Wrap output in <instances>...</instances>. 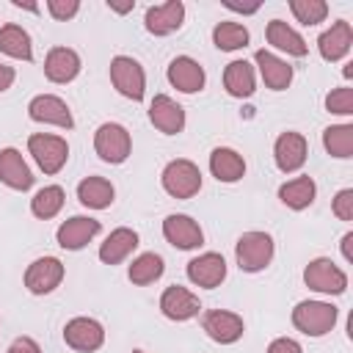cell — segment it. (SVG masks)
Returning <instances> with one entry per match:
<instances>
[{
    "label": "cell",
    "instance_id": "cell-17",
    "mask_svg": "<svg viewBox=\"0 0 353 353\" xmlns=\"http://www.w3.org/2000/svg\"><path fill=\"white\" fill-rule=\"evenodd\" d=\"M188 279L196 284V287H204V290H215L223 279H226V259L215 251H207V254H199L188 262Z\"/></svg>",
    "mask_w": 353,
    "mask_h": 353
},
{
    "label": "cell",
    "instance_id": "cell-33",
    "mask_svg": "<svg viewBox=\"0 0 353 353\" xmlns=\"http://www.w3.org/2000/svg\"><path fill=\"white\" fill-rule=\"evenodd\" d=\"M63 207V188L61 185H44L41 190H36V196L30 199V212L41 221H50L61 212Z\"/></svg>",
    "mask_w": 353,
    "mask_h": 353
},
{
    "label": "cell",
    "instance_id": "cell-16",
    "mask_svg": "<svg viewBox=\"0 0 353 353\" xmlns=\"http://www.w3.org/2000/svg\"><path fill=\"white\" fill-rule=\"evenodd\" d=\"M185 22V3L182 0H168L160 6H149L143 14V25L152 36H168L179 30Z\"/></svg>",
    "mask_w": 353,
    "mask_h": 353
},
{
    "label": "cell",
    "instance_id": "cell-5",
    "mask_svg": "<svg viewBox=\"0 0 353 353\" xmlns=\"http://www.w3.org/2000/svg\"><path fill=\"white\" fill-rule=\"evenodd\" d=\"M160 182H163V190L174 199H193L201 190V171L193 160L179 157L163 168Z\"/></svg>",
    "mask_w": 353,
    "mask_h": 353
},
{
    "label": "cell",
    "instance_id": "cell-14",
    "mask_svg": "<svg viewBox=\"0 0 353 353\" xmlns=\"http://www.w3.org/2000/svg\"><path fill=\"white\" fill-rule=\"evenodd\" d=\"M102 223L97 218H88V215H72L69 221H63L55 232V240L61 248L66 251H80L83 245H88L97 234H99Z\"/></svg>",
    "mask_w": 353,
    "mask_h": 353
},
{
    "label": "cell",
    "instance_id": "cell-45",
    "mask_svg": "<svg viewBox=\"0 0 353 353\" xmlns=\"http://www.w3.org/2000/svg\"><path fill=\"white\" fill-rule=\"evenodd\" d=\"M108 8H110V11H116V14H127V11H132V8H135V3H124V6H110V3H108Z\"/></svg>",
    "mask_w": 353,
    "mask_h": 353
},
{
    "label": "cell",
    "instance_id": "cell-38",
    "mask_svg": "<svg viewBox=\"0 0 353 353\" xmlns=\"http://www.w3.org/2000/svg\"><path fill=\"white\" fill-rule=\"evenodd\" d=\"M47 11H50L52 19L66 22L80 11V3L77 0H47Z\"/></svg>",
    "mask_w": 353,
    "mask_h": 353
},
{
    "label": "cell",
    "instance_id": "cell-44",
    "mask_svg": "<svg viewBox=\"0 0 353 353\" xmlns=\"http://www.w3.org/2000/svg\"><path fill=\"white\" fill-rule=\"evenodd\" d=\"M11 6H14V8H25V11H39V6H36V3H22V0H11Z\"/></svg>",
    "mask_w": 353,
    "mask_h": 353
},
{
    "label": "cell",
    "instance_id": "cell-26",
    "mask_svg": "<svg viewBox=\"0 0 353 353\" xmlns=\"http://www.w3.org/2000/svg\"><path fill=\"white\" fill-rule=\"evenodd\" d=\"M265 36H268V44H270V47H276V50H281V52H287V55L303 58V55L309 52V44L303 41V36H301L295 28H290L284 19H270Z\"/></svg>",
    "mask_w": 353,
    "mask_h": 353
},
{
    "label": "cell",
    "instance_id": "cell-24",
    "mask_svg": "<svg viewBox=\"0 0 353 353\" xmlns=\"http://www.w3.org/2000/svg\"><path fill=\"white\" fill-rule=\"evenodd\" d=\"M135 248H138V232L130 229V226H119V229H113V232L105 237V243L99 245V259H102L105 265H119V262H124Z\"/></svg>",
    "mask_w": 353,
    "mask_h": 353
},
{
    "label": "cell",
    "instance_id": "cell-28",
    "mask_svg": "<svg viewBox=\"0 0 353 353\" xmlns=\"http://www.w3.org/2000/svg\"><path fill=\"white\" fill-rule=\"evenodd\" d=\"M113 196H116V188L105 176H85V179L77 182V199L88 210H105V207H110L113 204Z\"/></svg>",
    "mask_w": 353,
    "mask_h": 353
},
{
    "label": "cell",
    "instance_id": "cell-19",
    "mask_svg": "<svg viewBox=\"0 0 353 353\" xmlns=\"http://www.w3.org/2000/svg\"><path fill=\"white\" fill-rule=\"evenodd\" d=\"M149 121L163 132V135H179L185 130V108L176 105L171 97L157 94L149 102Z\"/></svg>",
    "mask_w": 353,
    "mask_h": 353
},
{
    "label": "cell",
    "instance_id": "cell-12",
    "mask_svg": "<svg viewBox=\"0 0 353 353\" xmlns=\"http://www.w3.org/2000/svg\"><path fill=\"white\" fill-rule=\"evenodd\" d=\"M201 328H204V334H207L212 342H218V345H232V342H237V339L243 336L245 323H243L240 314H234V312H229V309H210V312L204 314V320H201Z\"/></svg>",
    "mask_w": 353,
    "mask_h": 353
},
{
    "label": "cell",
    "instance_id": "cell-46",
    "mask_svg": "<svg viewBox=\"0 0 353 353\" xmlns=\"http://www.w3.org/2000/svg\"><path fill=\"white\" fill-rule=\"evenodd\" d=\"M132 353H146V350H132Z\"/></svg>",
    "mask_w": 353,
    "mask_h": 353
},
{
    "label": "cell",
    "instance_id": "cell-1",
    "mask_svg": "<svg viewBox=\"0 0 353 353\" xmlns=\"http://www.w3.org/2000/svg\"><path fill=\"white\" fill-rule=\"evenodd\" d=\"M273 254H276V245L268 232H245V234H240V240L234 245V259L243 273L265 270L270 265Z\"/></svg>",
    "mask_w": 353,
    "mask_h": 353
},
{
    "label": "cell",
    "instance_id": "cell-42",
    "mask_svg": "<svg viewBox=\"0 0 353 353\" xmlns=\"http://www.w3.org/2000/svg\"><path fill=\"white\" fill-rule=\"evenodd\" d=\"M350 243H353V232H347V234L342 237V243H339V245H342V256H345L347 262H353V248H350Z\"/></svg>",
    "mask_w": 353,
    "mask_h": 353
},
{
    "label": "cell",
    "instance_id": "cell-39",
    "mask_svg": "<svg viewBox=\"0 0 353 353\" xmlns=\"http://www.w3.org/2000/svg\"><path fill=\"white\" fill-rule=\"evenodd\" d=\"M268 353H303V347H301V342H295L290 336H279L268 345Z\"/></svg>",
    "mask_w": 353,
    "mask_h": 353
},
{
    "label": "cell",
    "instance_id": "cell-36",
    "mask_svg": "<svg viewBox=\"0 0 353 353\" xmlns=\"http://www.w3.org/2000/svg\"><path fill=\"white\" fill-rule=\"evenodd\" d=\"M325 110L328 113H339V116H350L353 113V88L350 85L331 88L325 94Z\"/></svg>",
    "mask_w": 353,
    "mask_h": 353
},
{
    "label": "cell",
    "instance_id": "cell-4",
    "mask_svg": "<svg viewBox=\"0 0 353 353\" xmlns=\"http://www.w3.org/2000/svg\"><path fill=\"white\" fill-rule=\"evenodd\" d=\"M28 152L33 154L36 165L44 171V174H58L66 160H69V143L66 138L61 135H52V132H33L28 138Z\"/></svg>",
    "mask_w": 353,
    "mask_h": 353
},
{
    "label": "cell",
    "instance_id": "cell-2",
    "mask_svg": "<svg viewBox=\"0 0 353 353\" xmlns=\"http://www.w3.org/2000/svg\"><path fill=\"white\" fill-rule=\"evenodd\" d=\"M336 306L325 301H301L292 309V325L306 336H325L336 325Z\"/></svg>",
    "mask_w": 353,
    "mask_h": 353
},
{
    "label": "cell",
    "instance_id": "cell-21",
    "mask_svg": "<svg viewBox=\"0 0 353 353\" xmlns=\"http://www.w3.org/2000/svg\"><path fill=\"white\" fill-rule=\"evenodd\" d=\"M44 74L50 83H72L80 74V55L72 47H52L44 58Z\"/></svg>",
    "mask_w": 353,
    "mask_h": 353
},
{
    "label": "cell",
    "instance_id": "cell-30",
    "mask_svg": "<svg viewBox=\"0 0 353 353\" xmlns=\"http://www.w3.org/2000/svg\"><path fill=\"white\" fill-rule=\"evenodd\" d=\"M314 193H317V185L312 176H295L279 188V199L290 210H306L314 201Z\"/></svg>",
    "mask_w": 353,
    "mask_h": 353
},
{
    "label": "cell",
    "instance_id": "cell-32",
    "mask_svg": "<svg viewBox=\"0 0 353 353\" xmlns=\"http://www.w3.org/2000/svg\"><path fill=\"white\" fill-rule=\"evenodd\" d=\"M323 146L331 157H353V124H334L323 130Z\"/></svg>",
    "mask_w": 353,
    "mask_h": 353
},
{
    "label": "cell",
    "instance_id": "cell-3",
    "mask_svg": "<svg viewBox=\"0 0 353 353\" xmlns=\"http://www.w3.org/2000/svg\"><path fill=\"white\" fill-rule=\"evenodd\" d=\"M94 152L99 154L102 163H110V165L124 163L132 152V138H130L127 127L119 124V121L99 124L97 132H94Z\"/></svg>",
    "mask_w": 353,
    "mask_h": 353
},
{
    "label": "cell",
    "instance_id": "cell-31",
    "mask_svg": "<svg viewBox=\"0 0 353 353\" xmlns=\"http://www.w3.org/2000/svg\"><path fill=\"white\" fill-rule=\"evenodd\" d=\"M163 270H165L163 256H160V254H154V251H146V254H141V256H135V259H132V265H130L127 276H130V281H132V284L146 287V284H154V281L163 276Z\"/></svg>",
    "mask_w": 353,
    "mask_h": 353
},
{
    "label": "cell",
    "instance_id": "cell-7",
    "mask_svg": "<svg viewBox=\"0 0 353 353\" xmlns=\"http://www.w3.org/2000/svg\"><path fill=\"white\" fill-rule=\"evenodd\" d=\"M303 281L309 290L323 292V295H342L347 290V273L336 262H331L328 256L312 259L303 270Z\"/></svg>",
    "mask_w": 353,
    "mask_h": 353
},
{
    "label": "cell",
    "instance_id": "cell-27",
    "mask_svg": "<svg viewBox=\"0 0 353 353\" xmlns=\"http://www.w3.org/2000/svg\"><path fill=\"white\" fill-rule=\"evenodd\" d=\"M223 88L229 97L245 99L256 91V72L248 61H232L223 69Z\"/></svg>",
    "mask_w": 353,
    "mask_h": 353
},
{
    "label": "cell",
    "instance_id": "cell-9",
    "mask_svg": "<svg viewBox=\"0 0 353 353\" xmlns=\"http://www.w3.org/2000/svg\"><path fill=\"white\" fill-rule=\"evenodd\" d=\"M63 262L58 256H39L25 270V287L33 295H47L63 281Z\"/></svg>",
    "mask_w": 353,
    "mask_h": 353
},
{
    "label": "cell",
    "instance_id": "cell-43",
    "mask_svg": "<svg viewBox=\"0 0 353 353\" xmlns=\"http://www.w3.org/2000/svg\"><path fill=\"white\" fill-rule=\"evenodd\" d=\"M229 11H237V14H256L259 6H234V3H223Z\"/></svg>",
    "mask_w": 353,
    "mask_h": 353
},
{
    "label": "cell",
    "instance_id": "cell-8",
    "mask_svg": "<svg viewBox=\"0 0 353 353\" xmlns=\"http://www.w3.org/2000/svg\"><path fill=\"white\" fill-rule=\"evenodd\" d=\"M63 342L77 353H94L105 345V328L94 317H72L63 325Z\"/></svg>",
    "mask_w": 353,
    "mask_h": 353
},
{
    "label": "cell",
    "instance_id": "cell-6",
    "mask_svg": "<svg viewBox=\"0 0 353 353\" xmlns=\"http://www.w3.org/2000/svg\"><path fill=\"white\" fill-rule=\"evenodd\" d=\"M110 83H113V88H116L121 97H127V99H132V102H141L143 94H146V74H143V66H141L135 58H130V55H116V58L110 61Z\"/></svg>",
    "mask_w": 353,
    "mask_h": 353
},
{
    "label": "cell",
    "instance_id": "cell-20",
    "mask_svg": "<svg viewBox=\"0 0 353 353\" xmlns=\"http://www.w3.org/2000/svg\"><path fill=\"white\" fill-rule=\"evenodd\" d=\"M350 47H353V28H350V22L347 19H336L328 30H323L320 33V39H317V50H320V55L325 58V61H342L347 52H350Z\"/></svg>",
    "mask_w": 353,
    "mask_h": 353
},
{
    "label": "cell",
    "instance_id": "cell-29",
    "mask_svg": "<svg viewBox=\"0 0 353 353\" xmlns=\"http://www.w3.org/2000/svg\"><path fill=\"white\" fill-rule=\"evenodd\" d=\"M0 52H6L8 58H17V61H33V44H30L28 30L17 22L3 25L0 28Z\"/></svg>",
    "mask_w": 353,
    "mask_h": 353
},
{
    "label": "cell",
    "instance_id": "cell-13",
    "mask_svg": "<svg viewBox=\"0 0 353 353\" xmlns=\"http://www.w3.org/2000/svg\"><path fill=\"white\" fill-rule=\"evenodd\" d=\"M163 237L179 251H193L204 243V232H201L199 221H193L190 215H182V212H174L163 221Z\"/></svg>",
    "mask_w": 353,
    "mask_h": 353
},
{
    "label": "cell",
    "instance_id": "cell-22",
    "mask_svg": "<svg viewBox=\"0 0 353 353\" xmlns=\"http://www.w3.org/2000/svg\"><path fill=\"white\" fill-rule=\"evenodd\" d=\"M0 182L8 185L11 190H30V185H33V174H30L22 152L14 146L0 149Z\"/></svg>",
    "mask_w": 353,
    "mask_h": 353
},
{
    "label": "cell",
    "instance_id": "cell-11",
    "mask_svg": "<svg viewBox=\"0 0 353 353\" xmlns=\"http://www.w3.org/2000/svg\"><path fill=\"white\" fill-rule=\"evenodd\" d=\"M306 154H309V146H306V138L295 130H287L276 138L273 143V160L279 165V171L284 174H295L303 168L306 163Z\"/></svg>",
    "mask_w": 353,
    "mask_h": 353
},
{
    "label": "cell",
    "instance_id": "cell-35",
    "mask_svg": "<svg viewBox=\"0 0 353 353\" xmlns=\"http://www.w3.org/2000/svg\"><path fill=\"white\" fill-rule=\"evenodd\" d=\"M290 11L301 25H317L328 17V3L325 0H290Z\"/></svg>",
    "mask_w": 353,
    "mask_h": 353
},
{
    "label": "cell",
    "instance_id": "cell-40",
    "mask_svg": "<svg viewBox=\"0 0 353 353\" xmlns=\"http://www.w3.org/2000/svg\"><path fill=\"white\" fill-rule=\"evenodd\" d=\"M6 353H41V347L36 345V339H30V336H19V339H14V342L8 345Z\"/></svg>",
    "mask_w": 353,
    "mask_h": 353
},
{
    "label": "cell",
    "instance_id": "cell-23",
    "mask_svg": "<svg viewBox=\"0 0 353 353\" xmlns=\"http://www.w3.org/2000/svg\"><path fill=\"white\" fill-rule=\"evenodd\" d=\"M254 61H256V69H259L262 83L270 91H284L292 83V66L287 61H281L279 55H273L270 50H256Z\"/></svg>",
    "mask_w": 353,
    "mask_h": 353
},
{
    "label": "cell",
    "instance_id": "cell-18",
    "mask_svg": "<svg viewBox=\"0 0 353 353\" xmlns=\"http://www.w3.org/2000/svg\"><path fill=\"white\" fill-rule=\"evenodd\" d=\"M165 74H168V83H171L176 91H182V94H196V91H201V88H204V80H207L201 63L193 61L190 55H176V58L168 63V72H165Z\"/></svg>",
    "mask_w": 353,
    "mask_h": 353
},
{
    "label": "cell",
    "instance_id": "cell-41",
    "mask_svg": "<svg viewBox=\"0 0 353 353\" xmlns=\"http://www.w3.org/2000/svg\"><path fill=\"white\" fill-rule=\"evenodd\" d=\"M14 80H17L14 66H8V63H3V61H0V94H3V91H8Z\"/></svg>",
    "mask_w": 353,
    "mask_h": 353
},
{
    "label": "cell",
    "instance_id": "cell-10",
    "mask_svg": "<svg viewBox=\"0 0 353 353\" xmlns=\"http://www.w3.org/2000/svg\"><path fill=\"white\" fill-rule=\"evenodd\" d=\"M28 116L39 124H55L61 130H72L74 127V119H72V110L69 105L55 97V94H39L28 102Z\"/></svg>",
    "mask_w": 353,
    "mask_h": 353
},
{
    "label": "cell",
    "instance_id": "cell-37",
    "mask_svg": "<svg viewBox=\"0 0 353 353\" xmlns=\"http://www.w3.org/2000/svg\"><path fill=\"white\" fill-rule=\"evenodd\" d=\"M331 210H334V215H336L339 221L350 223V221H353V188H342V190L334 196Z\"/></svg>",
    "mask_w": 353,
    "mask_h": 353
},
{
    "label": "cell",
    "instance_id": "cell-25",
    "mask_svg": "<svg viewBox=\"0 0 353 353\" xmlns=\"http://www.w3.org/2000/svg\"><path fill=\"white\" fill-rule=\"evenodd\" d=\"M210 171L218 182L232 185V182H240L245 176V160L240 152H234L229 146H218L210 154Z\"/></svg>",
    "mask_w": 353,
    "mask_h": 353
},
{
    "label": "cell",
    "instance_id": "cell-34",
    "mask_svg": "<svg viewBox=\"0 0 353 353\" xmlns=\"http://www.w3.org/2000/svg\"><path fill=\"white\" fill-rule=\"evenodd\" d=\"M212 44L223 52H232V50H243L248 44V30L245 25L240 22H218L212 28Z\"/></svg>",
    "mask_w": 353,
    "mask_h": 353
},
{
    "label": "cell",
    "instance_id": "cell-15",
    "mask_svg": "<svg viewBox=\"0 0 353 353\" xmlns=\"http://www.w3.org/2000/svg\"><path fill=\"white\" fill-rule=\"evenodd\" d=\"M160 312L174 320V323H185L190 317H196L201 312V301L199 295H193L188 287H179V284H171L163 290L160 295Z\"/></svg>",
    "mask_w": 353,
    "mask_h": 353
}]
</instances>
